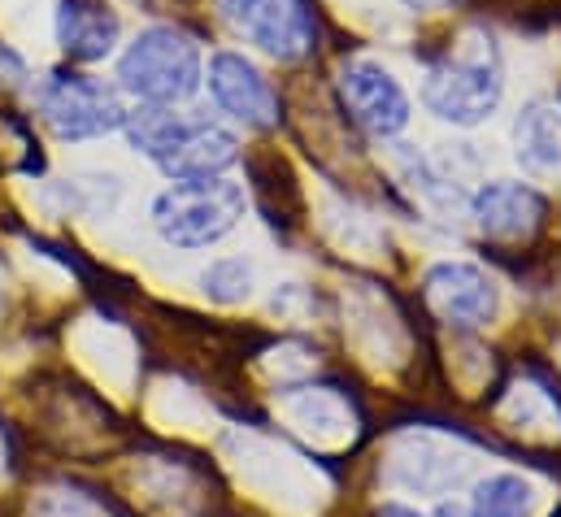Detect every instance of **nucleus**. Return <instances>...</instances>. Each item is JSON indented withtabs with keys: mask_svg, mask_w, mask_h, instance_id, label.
I'll use <instances>...</instances> for the list:
<instances>
[{
	"mask_svg": "<svg viewBox=\"0 0 561 517\" xmlns=\"http://www.w3.org/2000/svg\"><path fill=\"white\" fill-rule=\"evenodd\" d=\"M419 96L426 114H435L439 123L453 127L488 123L505 96V66L496 39L488 31H466L457 44L426 57Z\"/></svg>",
	"mask_w": 561,
	"mask_h": 517,
	"instance_id": "nucleus-1",
	"label": "nucleus"
},
{
	"mask_svg": "<svg viewBox=\"0 0 561 517\" xmlns=\"http://www.w3.org/2000/svg\"><path fill=\"white\" fill-rule=\"evenodd\" d=\"M123 130L131 148L144 152L148 161H157V170L170 174L174 183L222 179L240 161V139L231 130L209 118L179 114V110H157V105L127 110Z\"/></svg>",
	"mask_w": 561,
	"mask_h": 517,
	"instance_id": "nucleus-2",
	"label": "nucleus"
},
{
	"mask_svg": "<svg viewBox=\"0 0 561 517\" xmlns=\"http://www.w3.org/2000/svg\"><path fill=\"white\" fill-rule=\"evenodd\" d=\"M205 83V57L201 44L179 26H144L140 35L118 57V88L136 96L140 105L174 110L192 101Z\"/></svg>",
	"mask_w": 561,
	"mask_h": 517,
	"instance_id": "nucleus-3",
	"label": "nucleus"
},
{
	"mask_svg": "<svg viewBox=\"0 0 561 517\" xmlns=\"http://www.w3.org/2000/svg\"><path fill=\"white\" fill-rule=\"evenodd\" d=\"M244 218V187L231 179L170 183L152 200V227L170 249H209L227 240Z\"/></svg>",
	"mask_w": 561,
	"mask_h": 517,
	"instance_id": "nucleus-4",
	"label": "nucleus"
},
{
	"mask_svg": "<svg viewBox=\"0 0 561 517\" xmlns=\"http://www.w3.org/2000/svg\"><path fill=\"white\" fill-rule=\"evenodd\" d=\"M35 114L48 123L57 139H96L110 130H123L127 105L114 88L101 79H88L79 70H53L31 88Z\"/></svg>",
	"mask_w": 561,
	"mask_h": 517,
	"instance_id": "nucleus-5",
	"label": "nucleus"
},
{
	"mask_svg": "<svg viewBox=\"0 0 561 517\" xmlns=\"http://www.w3.org/2000/svg\"><path fill=\"white\" fill-rule=\"evenodd\" d=\"M222 22L275 61H300L318 44V18L309 0H214Z\"/></svg>",
	"mask_w": 561,
	"mask_h": 517,
	"instance_id": "nucleus-6",
	"label": "nucleus"
},
{
	"mask_svg": "<svg viewBox=\"0 0 561 517\" xmlns=\"http://www.w3.org/2000/svg\"><path fill=\"white\" fill-rule=\"evenodd\" d=\"M335 92H340L344 114L375 139H397L414 118V105H410V92L401 88V79L370 57L344 61Z\"/></svg>",
	"mask_w": 561,
	"mask_h": 517,
	"instance_id": "nucleus-7",
	"label": "nucleus"
},
{
	"mask_svg": "<svg viewBox=\"0 0 561 517\" xmlns=\"http://www.w3.org/2000/svg\"><path fill=\"white\" fill-rule=\"evenodd\" d=\"M205 88H209L214 105H218L231 123H240V127H249V130L279 127V118H283L279 92H275V83L262 74V66L249 61L244 53L218 48V53L209 57V66H205Z\"/></svg>",
	"mask_w": 561,
	"mask_h": 517,
	"instance_id": "nucleus-8",
	"label": "nucleus"
},
{
	"mask_svg": "<svg viewBox=\"0 0 561 517\" xmlns=\"http://www.w3.org/2000/svg\"><path fill=\"white\" fill-rule=\"evenodd\" d=\"M422 296L431 313L448 326H488L501 309L496 283L470 261H435L422 274Z\"/></svg>",
	"mask_w": 561,
	"mask_h": 517,
	"instance_id": "nucleus-9",
	"label": "nucleus"
},
{
	"mask_svg": "<svg viewBox=\"0 0 561 517\" xmlns=\"http://www.w3.org/2000/svg\"><path fill=\"white\" fill-rule=\"evenodd\" d=\"M545 214H549L545 196L531 183H514V179L483 183L470 196V218H474L479 235L492 240V244H523V240H531L540 231Z\"/></svg>",
	"mask_w": 561,
	"mask_h": 517,
	"instance_id": "nucleus-10",
	"label": "nucleus"
},
{
	"mask_svg": "<svg viewBox=\"0 0 561 517\" xmlns=\"http://www.w3.org/2000/svg\"><path fill=\"white\" fill-rule=\"evenodd\" d=\"M53 26H57L61 53L79 66L105 61L118 48V35H123V22L105 0H61Z\"/></svg>",
	"mask_w": 561,
	"mask_h": 517,
	"instance_id": "nucleus-11",
	"label": "nucleus"
},
{
	"mask_svg": "<svg viewBox=\"0 0 561 517\" xmlns=\"http://www.w3.org/2000/svg\"><path fill=\"white\" fill-rule=\"evenodd\" d=\"M514 157L531 179H561V101L536 96L514 118Z\"/></svg>",
	"mask_w": 561,
	"mask_h": 517,
	"instance_id": "nucleus-12",
	"label": "nucleus"
},
{
	"mask_svg": "<svg viewBox=\"0 0 561 517\" xmlns=\"http://www.w3.org/2000/svg\"><path fill=\"white\" fill-rule=\"evenodd\" d=\"M531 483L518 474H488L474 496H470V517H531Z\"/></svg>",
	"mask_w": 561,
	"mask_h": 517,
	"instance_id": "nucleus-13",
	"label": "nucleus"
},
{
	"mask_svg": "<svg viewBox=\"0 0 561 517\" xmlns=\"http://www.w3.org/2000/svg\"><path fill=\"white\" fill-rule=\"evenodd\" d=\"M201 291L214 305H244L253 296V261L244 257H218L201 274Z\"/></svg>",
	"mask_w": 561,
	"mask_h": 517,
	"instance_id": "nucleus-14",
	"label": "nucleus"
},
{
	"mask_svg": "<svg viewBox=\"0 0 561 517\" xmlns=\"http://www.w3.org/2000/svg\"><path fill=\"white\" fill-rule=\"evenodd\" d=\"M35 517H96V514H92V505H88L83 496H75V492H48V496L39 501Z\"/></svg>",
	"mask_w": 561,
	"mask_h": 517,
	"instance_id": "nucleus-15",
	"label": "nucleus"
},
{
	"mask_svg": "<svg viewBox=\"0 0 561 517\" xmlns=\"http://www.w3.org/2000/svg\"><path fill=\"white\" fill-rule=\"evenodd\" d=\"M405 9H414V13H435V9H444L448 0H401Z\"/></svg>",
	"mask_w": 561,
	"mask_h": 517,
	"instance_id": "nucleus-16",
	"label": "nucleus"
},
{
	"mask_svg": "<svg viewBox=\"0 0 561 517\" xmlns=\"http://www.w3.org/2000/svg\"><path fill=\"white\" fill-rule=\"evenodd\" d=\"M379 517H422L419 509H405V505H383Z\"/></svg>",
	"mask_w": 561,
	"mask_h": 517,
	"instance_id": "nucleus-17",
	"label": "nucleus"
},
{
	"mask_svg": "<svg viewBox=\"0 0 561 517\" xmlns=\"http://www.w3.org/2000/svg\"><path fill=\"white\" fill-rule=\"evenodd\" d=\"M435 517H461V509H457V505H439V514Z\"/></svg>",
	"mask_w": 561,
	"mask_h": 517,
	"instance_id": "nucleus-18",
	"label": "nucleus"
},
{
	"mask_svg": "<svg viewBox=\"0 0 561 517\" xmlns=\"http://www.w3.org/2000/svg\"><path fill=\"white\" fill-rule=\"evenodd\" d=\"M0 466H4V430H0Z\"/></svg>",
	"mask_w": 561,
	"mask_h": 517,
	"instance_id": "nucleus-19",
	"label": "nucleus"
}]
</instances>
